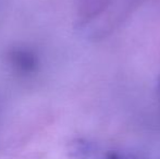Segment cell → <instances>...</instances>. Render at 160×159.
Returning a JSON list of instances; mask_svg holds the SVG:
<instances>
[{
    "mask_svg": "<svg viewBox=\"0 0 160 159\" xmlns=\"http://www.w3.org/2000/svg\"><path fill=\"white\" fill-rule=\"evenodd\" d=\"M11 61L15 66L17 69L22 71H31L34 70L36 67V58L32 52L28 50H19L13 51L11 53Z\"/></svg>",
    "mask_w": 160,
    "mask_h": 159,
    "instance_id": "1",
    "label": "cell"
}]
</instances>
